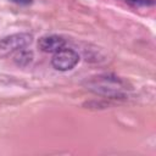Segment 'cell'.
<instances>
[{"label": "cell", "mask_w": 156, "mask_h": 156, "mask_svg": "<svg viewBox=\"0 0 156 156\" xmlns=\"http://www.w3.org/2000/svg\"><path fill=\"white\" fill-rule=\"evenodd\" d=\"M98 80L89 83V87L96 93H102L105 95H121L124 85L121 79L115 77H96Z\"/></svg>", "instance_id": "1"}, {"label": "cell", "mask_w": 156, "mask_h": 156, "mask_svg": "<svg viewBox=\"0 0 156 156\" xmlns=\"http://www.w3.org/2000/svg\"><path fill=\"white\" fill-rule=\"evenodd\" d=\"M79 62V55L72 49H61L54 54L51 58V65L57 71H69Z\"/></svg>", "instance_id": "2"}, {"label": "cell", "mask_w": 156, "mask_h": 156, "mask_svg": "<svg viewBox=\"0 0 156 156\" xmlns=\"http://www.w3.org/2000/svg\"><path fill=\"white\" fill-rule=\"evenodd\" d=\"M33 41V35L29 33H16L7 35L0 40V49L6 51H17L27 48Z\"/></svg>", "instance_id": "3"}, {"label": "cell", "mask_w": 156, "mask_h": 156, "mask_svg": "<svg viewBox=\"0 0 156 156\" xmlns=\"http://www.w3.org/2000/svg\"><path fill=\"white\" fill-rule=\"evenodd\" d=\"M66 44V40L60 35H44L38 40V48L44 52L55 54L58 50L63 49Z\"/></svg>", "instance_id": "4"}, {"label": "cell", "mask_w": 156, "mask_h": 156, "mask_svg": "<svg viewBox=\"0 0 156 156\" xmlns=\"http://www.w3.org/2000/svg\"><path fill=\"white\" fill-rule=\"evenodd\" d=\"M32 57H33V54L30 51L21 49V50H17V52L15 55V62L20 66H26L27 63H29L32 61Z\"/></svg>", "instance_id": "5"}, {"label": "cell", "mask_w": 156, "mask_h": 156, "mask_svg": "<svg viewBox=\"0 0 156 156\" xmlns=\"http://www.w3.org/2000/svg\"><path fill=\"white\" fill-rule=\"evenodd\" d=\"M127 2L133 6H151V5H154V0H127Z\"/></svg>", "instance_id": "6"}, {"label": "cell", "mask_w": 156, "mask_h": 156, "mask_svg": "<svg viewBox=\"0 0 156 156\" xmlns=\"http://www.w3.org/2000/svg\"><path fill=\"white\" fill-rule=\"evenodd\" d=\"M10 1L18 4V5H29V4H32L33 0H10Z\"/></svg>", "instance_id": "7"}]
</instances>
